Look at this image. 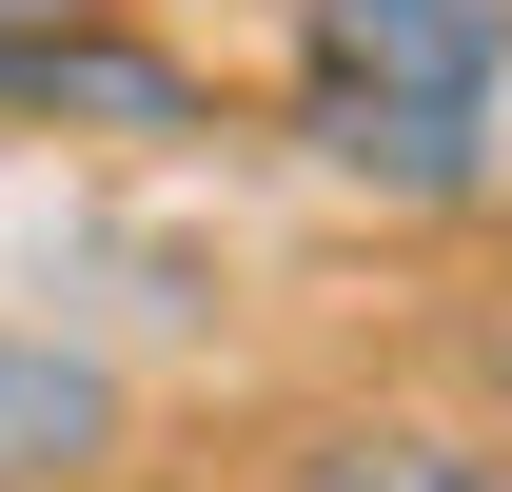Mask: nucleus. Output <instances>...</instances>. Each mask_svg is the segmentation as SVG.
Wrapping results in <instances>:
<instances>
[{
    "label": "nucleus",
    "mask_w": 512,
    "mask_h": 492,
    "mask_svg": "<svg viewBox=\"0 0 512 492\" xmlns=\"http://www.w3.org/2000/svg\"><path fill=\"white\" fill-rule=\"evenodd\" d=\"M296 158L355 197H493V119H453V99H335V79H296Z\"/></svg>",
    "instance_id": "nucleus-4"
},
{
    "label": "nucleus",
    "mask_w": 512,
    "mask_h": 492,
    "mask_svg": "<svg viewBox=\"0 0 512 492\" xmlns=\"http://www.w3.org/2000/svg\"><path fill=\"white\" fill-rule=\"evenodd\" d=\"M296 79L493 119V99H512V0H296Z\"/></svg>",
    "instance_id": "nucleus-1"
},
{
    "label": "nucleus",
    "mask_w": 512,
    "mask_h": 492,
    "mask_svg": "<svg viewBox=\"0 0 512 492\" xmlns=\"http://www.w3.org/2000/svg\"><path fill=\"white\" fill-rule=\"evenodd\" d=\"M256 492H512V433H473V414H296Z\"/></svg>",
    "instance_id": "nucleus-5"
},
{
    "label": "nucleus",
    "mask_w": 512,
    "mask_h": 492,
    "mask_svg": "<svg viewBox=\"0 0 512 492\" xmlns=\"http://www.w3.org/2000/svg\"><path fill=\"white\" fill-rule=\"evenodd\" d=\"M0 119H119V138H178L197 79L158 40H119L99 0H0Z\"/></svg>",
    "instance_id": "nucleus-3"
},
{
    "label": "nucleus",
    "mask_w": 512,
    "mask_h": 492,
    "mask_svg": "<svg viewBox=\"0 0 512 492\" xmlns=\"http://www.w3.org/2000/svg\"><path fill=\"white\" fill-rule=\"evenodd\" d=\"M138 453V374L60 315H0V492H99Z\"/></svg>",
    "instance_id": "nucleus-2"
}]
</instances>
